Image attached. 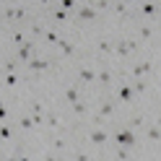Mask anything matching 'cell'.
<instances>
[{
	"mask_svg": "<svg viewBox=\"0 0 161 161\" xmlns=\"http://www.w3.org/2000/svg\"><path fill=\"white\" fill-rule=\"evenodd\" d=\"M114 143L119 146V148H133L135 143H138V138H135V133H133V130H117V133H114Z\"/></svg>",
	"mask_w": 161,
	"mask_h": 161,
	"instance_id": "cell-1",
	"label": "cell"
},
{
	"mask_svg": "<svg viewBox=\"0 0 161 161\" xmlns=\"http://www.w3.org/2000/svg\"><path fill=\"white\" fill-rule=\"evenodd\" d=\"M24 16H26V8L24 5H8L5 11H3L5 21H24Z\"/></svg>",
	"mask_w": 161,
	"mask_h": 161,
	"instance_id": "cell-2",
	"label": "cell"
},
{
	"mask_svg": "<svg viewBox=\"0 0 161 161\" xmlns=\"http://www.w3.org/2000/svg\"><path fill=\"white\" fill-rule=\"evenodd\" d=\"M88 140H91L94 146H104V143H109V135H107V130H102V127H94L91 133H88Z\"/></svg>",
	"mask_w": 161,
	"mask_h": 161,
	"instance_id": "cell-3",
	"label": "cell"
},
{
	"mask_svg": "<svg viewBox=\"0 0 161 161\" xmlns=\"http://www.w3.org/2000/svg\"><path fill=\"white\" fill-rule=\"evenodd\" d=\"M26 65H29V70H31V73H44V70L49 68V60H44V57H31Z\"/></svg>",
	"mask_w": 161,
	"mask_h": 161,
	"instance_id": "cell-4",
	"label": "cell"
},
{
	"mask_svg": "<svg viewBox=\"0 0 161 161\" xmlns=\"http://www.w3.org/2000/svg\"><path fill=\"white\" fill-rule=\"evenodd\" d=\"M57 49L63 52V57H73V55H75V44H73V42H68L65 36L57 42Z\"/></svg>",
	"mask_w": 161,
	"mask_h": 161,
	"instance_id": "cell-5",
	"label": "cell"
},
{
	"mask_svg": "<svg viewBox=\"0 0 161 161\" xmlns=\"http://www.w3.org/2000/svg\"><path fill=\"white\" fill-rule=\"evenodd\" d=\"M117 99H122V102H133V99H135L133 86H130V83H122V86H119V91H117Z\"/></svg>",
	"mask_w": 161,
	"mask_h": 161,
	"instance_id": "cell-6",
	"label": "cell"
},
{
	"mask_svg": "<svg viewBox=\"0 0 161 161\" xmlns=\"http://www.w3.org/2000/svg\"><path fill=\"white\" fill-rule=\"evenodd\" d=\"M112 55H114V57H127V55H130V47H127V42H125V39L114 42V49H112Z\"/></svg>",
	"mask_w": 161,
	"mask_h": 161,
	"instance_id": "cell-7",
	"label": "cell"
},
{
	"mask_svg": "<svg viewBox=\"0 0 161 161\" xmlns=\"http://www.w3.org/2000/svg\"><path fill=\"white\" fill-rule=\"evenodd\" d=\"M63 99L68 104H75V102H80V91L75 86H70V88H65V94H63Z\"/></svg>",
	"mask_w": 161,
	"mask_h": 161,
	"instance_id": "cell-8",
	"label": "cell"
},
{
	"mask_svg": "<svg viewBox=\"0 0 161 161\" xmlns=\"http://www.w3.org/2000/svg\"><path fill=\"white\" fill-rule=\"evenodd\" d=\"M151 73V63H148V60H143V63H138L135 68H133V75L135 78H143V75H148Z\"/></svg>",
	"mask_w": 161,
	"mask_h": 161,
	"instance_id": "cell-9",
	"label": "cell"
},
{
	"mask_svg": "<svg viewBox=\"0 0 161 161\" xmlns=\"http://www.w3.org/2000/svg\"><path fill=\"white\" fill-rule=\"evenodd\" d=\"M78 18H80V21H94V18H96V11H94L91 5H80Z\"/></svg>",
	"mask_w": 161,
	"mask_h": 161,
	"instance_id": "cell-10",
	"label": "cell"
},
{
	"mask_svg": "<svg viewBox=\"0 0 161 161\" xmlns=\"http://www.w3.org/2000/svg\"><path fill=\"white\" fill-rule=\"evenodd\" d=\"M44 125L52 127V130H60V127H63V122H60V117H57L55 112H47V114H44Z\"/></svg>",
	"mask_w": 161,
	"mask_h": 161,
	"instance_id": "cell-11",
	"label": "cell"
},
{
	"mask_svg": "<svg viewBox=\"0 0 161 161\" xmlns=\"http://www.w3.org/2000/svg\"><path fill=\"white\" fill-rule=\"evenodd\" d=\"M114 114V102H102V107H99V117H112Z\"/></svg>",
	"mask_w": 161,
	"mask_h": 161,
	"instance_id": "cell-12",
	"label": "cell"
},
{
	"mask_svg": "<svg viewBox=\"0 0 161 161\" xmlns=\"http://www.w3.org/2000/svg\"><path fill=\"white\" fill-rule=\"evenodd\" d=\"M80 80L83 83H91V80H96V70H91V68H80Z\"/></svg>",
	"mask_w": 161,
	"mask_h": 161,
	"instance_id": "cell-13",
	"label": "cell"
},
{
	"mask_svg": "<svg viewBox=\"0 0 161 161\" xmlns=\"http://www.w3.org/2000/svg\"><path fill=\"white\" fill-rule=\"evenodd\" d=\"M18 80H21V75H18V73H5V75H3V86L13 88V86L18 83Z\"/></svg>",
	"mask_w": 161,
	"mask_h": 161,
	"instance_id": "cell-14",
	"label": "cell"
},
{
	"mask_svg": "<svg viewBox=\"0 0 161 161\" xmlns=\"http://www.w3.org/2000/svg\"><path fill=\"white\" fill-rule=\"evenodd\" d=\"M112 49H114V42H109V39H102V42H99V52L102 55H112Z\"/></svg>",
	"mask_w": 161,
	"mask_h": 161,
	"instance_id": "cell-15",
	"label": "cell"
},
{
	"mask_svg": "<svg viewBox=\"0 0 161 161\" xmlns=\"http://www.w3.org/2000/svg\"><path fill=\"white\" fill-rule=\"evenodd\" d=\"M140 11H143V16H156V13H158V5H153V3H143V8H140Z\"/></svg>",
	"mask_w": 161,
	"mask_h": 161,
	"instance_id": "cell-16",
	"label": "cell"
},
{
	"mask_svg": "<svg viewBox=\"0 0 161 161\" xmlns=\"http://www.w3.org/2000/svg\"><path fill=\"white\" fill-rule=\"evenodd\" d=\"M158 135H161L158 125H151V127H148V140H151V143H156V140H158Z\"/></svg>",
	"mask_w": 161,
	"mask_h": 161,
	"instance_id": "cell-17",
	"label": "cell"
},
{
	"mask_svg": "<svg viewBox=\"0 0 161 161\" xmlns=\"http://www.w3.org/2000/svg\"><path fill=\"white\" fill-rule=\"evenodd\" d=\"M73 112H75L78 117H83V114L88 112V107H86V102H75V104H73Z\"/></svg>",
	"mask_w": 161,
	"mask_h": 161,
	"instance_id": "cell-18",
	"label": "cell"
},
{
	"mask_svg": "<svg viewBox=\"0 0 161 161\" xmlns=\"http://www.w3.org/2000/svg\"><path fill=\"white\" fill-rule=\"evenodd\" d=\"M44 42L47 44H57L60 42V34L57 31H44Z\"/></svg>",
	"mask_w": 161,
	"mask_h": 161,
	"instance_id": "cell-19",
	"label": "cell"
},
{
	"mask_svg": "<svg viewBox=\"0 0 161 161\" xmlns=\"http://www.w3.org/2000/svg\"><path fill=\"white\" fill-rule=\"evenodd\" d=\"M96 78L102 80L104 86H107V83H112V73H109V70H102V73H96Z\"/></svg>",
	"mask_w": 161,
	"mask_h": 161,
	"instance_id": "cell-20",
	"label": "cell"
},
{
	"mask_svg": "<svg viewBox=\"0 0 161 161\" xmlns=\"http://www.w3.org/2000/svg\"><path fill=\"white\" fill-rule=\"evenodd\" d=\"M114 156H117L119 161H130V153H127V148H119V146H117V151H114Z\"/></svg>",
	"mask_w": 161,
	"mask_h": 161,
	"instance_id": "cell-21",
	"label": "cell"
},
{
	"mask_svg": "<svg viewBox=\"0 0 161 161\" xmlns=\"http://www.w3.org/2000/svg\"><path fill=\"white\" fill-rule=\"evenodd\" d=\"M146 86H148L146 80H143V78H138V80H135V86H133V91H135V94H143V91H146Z\"/></svg>",
	"mask_w": 161,
	"mask_h": 161,
	"instance_id": "cell-22",
	"label": "cell"
},
{
	"mask_svg": "<svg viewBox=\"0 0 161 161\" xmlns=\"http://www.w3.org/2000/svg\"><path fill=\"white\" fill-rule=\"evenodd\" d=\"M140 39H143V42H146V39H153V29L143 26V29H140Z\"/></svg>",
	"mask_w": 161,
	"mask_h": 161,
	"instance_id": "cell-23",
	"label": "cell"
},
{
	"mask_svg": "<svg viewBox=\"0 0 161 161\" xmlns=\"http://www.w3.org/2000/svg\"><path fill=\"white\" fill-rule=\"evenodd\" d=\"M52 18H55V21H68V11H63V8H57V11L52 13Z\"/></svg>",
	"mask_w": 161,
	"mask_h": 161,
	"instance_id": "cell-24",
	"label": "cell"
},
{
	"mask_svg": "<svg viewBox=\"0 0 161 161\" xmlns=\"http://www.w3.org/2000/svg\"><path fill=\"white\" fill-rule=\"evenodd\" d=\"M143 122H146V117H143V114H135L133 119H130V127H140Z\"/></svg>",
	"mask_w": 161,
	"mask_h": 161,
	"instance_id": "cell-25",
	"label": "cell"
},
{
	"mask_svg": "<svg viewBox=\"0 0 161 161\" xmlns=\"http://www.w3.org/2000/svg\"><path fill=\"white\" fill-rule=\"evenodd\" d=\"M11 39H13V44H16V47H21V44H24V42H26V36H24V34H21V31H16V34H13V36H11Z\"/></svg>",
	"mask_w": 161,
	"mask_h": 161,
	"instance_id": "cell-26",
	"label": "cell"
},
{
	"mask_svg": "<svg viewBox=\"0 0 161 161\" xmlns=\"http://www.w3.org/2000/svg\"><path fill=\"white\" fill-rule=\"evenodd\" d=\"M31 34H34V36H42V34H44V26L39 24V21H36V24H31Z\"/></svg>",
	"mask_w": 161,
	"mask_h": 161,
	"instance_id": "cell-27",
	"label": "cell"
},
{
	"mask_svg": "<svg viewBox=\"0 0 161 161\" xmlns=\"http://www.w3.org/2000/svg\"><path fill=\"white\" fill-rule=\"evenodd\" d=\"M31 112H34V114H47V112H44V107L39 104V102H34V104H31Z\"/></svg>",
	"mask_w": 161,
	"mask_h": 161,
	"instance_id": "cell-28",
	"label": "cell"
},
{
	"mask_svg": "<svg viewBox=\"0 0 161 161\" xmlns=\"http://www.w3.org/2000/svg\"><path fill=\"white\" fill-rule=\"evenodd\" d=\"M21 127H24V130H31V127H34L31 117H21Z\"/></svg>",
	"mask_w": 161,
	"mask_h": 161,
	"instance_id": "cell-29",
	"label": "cell"
},
{
	"mask_svg": "<svg viewBox=\"0 0 161 161\" xmlns=\"http://www.w3.org/2000/svg\"><path fill=\"white\" fill-rule=\"evenodd\" d=\"M5 68H8V73H16V68H18V60H8V63H5Z\"/></svg>",
	"mask_w": 161,
	"mask_h": 161,
	"instance_id": "cell-30",
	"label": "cell"
},
{
	"mask_svg": "<svg viewBox=\"0 0 161 161\" xmlns=\"http://www.w3.org/2000/svg\"><path fill=\"white\" fill-rule=\"evenodd\" d=\"M8 138H11V130H8V127H0V140H8Z\"/></svg>",
	"mask_w": 161,
	"mask_h": 161,
	"instance_id": "cell-31",
	"label": "cell"
},
{
	"mask_svg": "<svg viewBox=\"0 0 161 161\" xmlns=\"http://www.w3.org/2000/svg\"><path fill=\"white\" fill-rule=\"evenodd\" d=\"M112 8H114V13H125V11H127V8H125V3H114Z\"/></svg>",
	"mask_w": 161,
	"mask_h": 161,
	"instance_id": "cell-32",
	"label": "cell"
},
{
	"mask_svg": "<svg viewBox=\"0 0 161 161\" xmlns=\"http://www.w3.org/2000/svg\"><path fill=\"white\" fill-rule=\"evenodd\" d=\"M31 122L34 125H42L44 122V114H31Z\"/></svg>",
	"mask_w": 161,
	"mask_h": 161,
	"instance_id": "cell-33",
	"label": "cell"
},
{
	"mask_svg": "<svg viewBox=\"0 0 161 161\" xmlns=\"http://www.w3.org/2000/svg\"><path fill=\"white\" fill-rule=\"evenodd\" d=\"M65 146H68V143H65L63 138H57V140H55V148H57V151H65Z\"/></svg>",
	"mask_w": 161,
	"mask_h": 161,
	"instance_id": "cell-34",
	"label": "cell"
},
{
	"mask_svg": "<svg viewBox=\"0 0 161 161\" xmlns=\"http://www.w3.org/2000/svg\"><path fill=\"white\" fill-rule=\"evenodd\" d=\"M73 161H91V158H88V153H75Z\"/></svg>",
	"mask_w": 161,
	"mask_h": 161,
	"instance_id": "cell-35",
	"label": "cell"
},
{
	"mask_svg": "<svg viewBox=\"0 0 161 161\" xmlns=\"http://www.w3.org/2000/svg\"><path fill=\"white\" fill-rule=\"evenodd\" d=\"M8 161H31V158H29V156H24V153H21V156H11V158H8Z\"/></svg>",
	"mask_w": 161,
	"mask_h": 161,
	"instance_id": "cell-36",
	"label": "cell"
},
{
	"mask_svg": "<svg viewBox=\"0 0 161 161\" xmlns=\"http://www.w3.org/2000/svg\"><path fill=\"white\" fill-rule=\"evenodd\" d=\"M75 3H73V0H63V5H60V8H63V11H68V8H73Z\"/></svg>",
	"mask_w": 161,
	"mask_h": 161,
	"instance_id": "cell-37",
	"label": "cell"
},
{
	"mask_svg": "<svg viewBox=\"0 0 161 161\" xmlns=\"http://www.w3.org/2000/svg\"><path fill=\"white\" fill-rule=\"evenodd\" d=\"M5 117H8V109L3 107V102H0V119H5Z\"/></svg>",
	"mask_w": 161,
	"mask_h": 161,
	"instance_id": "cell-38",
	"label": "cell"
},
{
	"mask_svg": "<svg viewBox=\"0 0 161 161\" xmlns=\"http://www.w3.org/2000/svg\"><path fill=\"white\" fill-rule=\"evenodd\" d=\"M42 161H57V158H55V156H47V158H42Z\"/></svg>",
	"mask_w": 161,
	"mask_h": 161,
	"instance_id": "cell-39",
	"label": "cell"
},
{
	"mask_svg": "<svg viewBox=\"0 0 161 161\" xmlns=\"http://www.w3.org/2000/svg\"><path fill=\"white\" fill-rule=\"evenodd\" d=\"M0 146H3V140H0Z\"/></svg>",
	"mask_w": 161,
	"mask_h": 161,
	"instance_id": "cell-40",
	"label": "cell"
}]
</instances>
